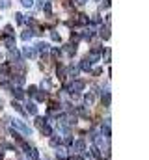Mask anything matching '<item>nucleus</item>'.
Listing matches in <instances>:
<instances>
[{
    "mask_svg": "<svg viewBox=\"0 0 149 160\" xmlns=\"http://www.w3.org/2000/svg\"><path fill=\"white\" fill-rule=\"evenodd\" d=\"M58 143H60V138H56V136L50 138V145H58Z\"/></svg>",
    "mask_w": 149,
    "mask_h": 160,
    "instance_id": "obj_24",
    "label": "nucleus"
},
{
    "mask_svg": "<svg viewBox=\"0 0 149 160\" xmlns=\"http://www.w3.org/2000/svg\"><path fill=\"white\" fill-rule=\"evenodd\" d=\"M105 6L108 8V6H110V0H105Z\"/></svg>",
    "mask_w": 149,
    "mask_h": 160,
    "instance_id": "obj_29",
    "label": "nucleus"
},
{
    "mask_svg": "<svg viewBox=\"0 0 149 160\" xmlns=\"http://www.w3.org/2000/svg\"><path fill=\"white\" fill-rule=\"evenodd\" d=\"M6 34L11 36V34H13V28H11V26H6Z\"/></svg>",
    "mask_w": 149,
    "mask_h": 160,
    "instance_id": "obj_27",
    "label": "nucleus"
},
{
    "mask_svg": "<svg viewBox=\"0 0 149 160\" xmlns=\"http://www.w3.org/2000/svg\"><path fill=\"white\" fill-rule=\"evenodd\" d=\"M26 112H30L32 116H36L37 114V106L34 104V102H28V104H26Z\"/></svg>",
    "mask_w": 149,
    "mask_h": 160,
    "instance_id": "obj_8",
    "label": "nucleus"
},
{
    "mask_svg": "<svg viewBox=\"0 0 149 160\" xmlns=\"http://www.w3.org/2000/svg\"><path fill=\"white\" fill-rule=\"evenodd\" d=\"M21 4H23L24 8H32V6H34V0H21Z\"/></svg>",
    "mask_w": 149,
    "mask_h": 160,
    "instance_id": "obj_18",
    "label": "nucleus"
},
{
    "mask_svg": "<svg viewBox=\"0 0 149 160\" xmlns=\"http://www.w3.org/2000/svg\"><path fill=\"white\" fill-rule=\"evenodd\" d=\"M84 147H86L84 140H78V142H74V149H76V151H84Z\"/></svg>",
    "mask_w": 149,
    "mask_h": 160,
    "instance_id": "obj_12",
    "label": "nucleus"
},
{
    "mask_svg": "<svg viewBox=\"0 0 149 160\" xmlns=\"http://www.w3.org/2000/svg\"><path fill=\"white\" fill-rule=\"evenodd\" d=\"M103 104H106V106L110 104V93H108V91H106V93H105V97H103Z\"/></svg>",
    "mask_w": 149,
    "mask_h": 160,
    "instance_id": "obj_17",
    "label": "nucleus"
},
{
    "mask_svg": "<svg viewBox=\"0 0 149 160\" xmlns=\"http://www.w3.org/2000/svg\"><path fill=\"white\" fill-rule=\"evenodd\" d=\"M0 8H2V9L9 8V0H0Z\"/></svg>",
    "mask_w": 149,
    "mask_h": 160,
    "instance_id": "obj_21",
    "label": "nucleus"
},
{
    "mask_svg": "<svg viewBox=\"0 0 149 160\" xmlns=\"http://www.w3.org/2000/svg\"><path fill=\"white\" fill-rule=\"evenodd\" d=\"M36 99L37 101H45V99H47V93H43V91H36Z\"/></svg>",
    "mask_w": 149,
    "mask_h": 160,
    "instance_id": "obj_15",
    "label": "nucleus"
},
{
    "mask_svg": "<svg viewBox=\"0 0 149 160\" xmlns=\"http://www.w3.org/2000/svg\"><path fill=\"white\" fill-rule=\"evenodd\" d=\"M73 160H82V158H80V157H74V158Z\"/></svg>",
    "mask_w": 149,
    "mask_h": 160,
    "instance_id": "obj_30",
    "label": "nucleus"
},
{
    "mask_svg": "<svg viewBox=\"0 0 149 160\" xmlns=\"http://www.w3.org/2000/svg\"><path fill=\"white\" fill-rule=\"evenodd\" d=\"M60 56V50L58 48H52V58H58Z\"/></svg>",
    "mask_w": 149,
    "mask_h": 160,
    "instance_id": "obj_26",
    "label": "nucleus"
},
{
    "mask_svg": "<svg viewBox=\"0 0 149 160\" xmlns=\"http://www.w3.org/2000/svg\"><path fill=\"white\" fill-rule=\"evenodd\" d=\"M50 38H52V41H60V34L52 30V32H50Z\"/></svg>",
    "mask_w": 149,
    "mask_h": 160,
    "instance_id": "obj_19",
    "label": "nucleus"
},
{
    "mask_svg": "<svg viewBox=\"0 0 149 160\" xmlns=\"http://www.w3.org/2000/svg\"><path fill=\"white\" fill-rule=\"evenodd\" d=\"M80 67H82V69H84V71H90V69H91V62H90V60H88V58H86V60H84V62H82V63H80Z\"/></svg>",
    "mask_w": 149,
    "mask_h": 160,
    "instance_id": "obj_11",
    "label": "nucleus"
},
{
    "mask_svg": "<svg viewBox=\"0 0 149 160\" xmlns=\"http://www.w3.org/2000/svg\"><path fill=\"white\" fill-rule=\"evenodd\" d=\"M39 130H41V134H43V136H50V134H52V128L47 125V121H45V123L39 127Z\"/></svg>",
    "mask_w": 149,
    "mask_h": 160,
    "instance_id": "obj_3",
    "label": "nucleus"
},
{
    "mask_svg": "<svg viewBox=\"0 0 149 160\" xmlns=\"http://www.w3.org/2000/svg\"><path fill=\"white\" fill-rule=\"evenodd\" d=\"M13 108H15L17 112H21V114H24V110L21 108V104H19V102H15V101H13Z\"/></svg>",
    "mask_w": 149,
    "mask_h": 160,
    "instance_id": "obj_20",
    "label": "nucleus"
},
{
    "mask_svg": "<svg viewBox=\"0 0 149 160\" xmlns=\"http://www.w3.org/2000/svg\"><path fill=\"white\" fill-rule=\"evenodd\" d=\"M0 106H2V99H0Z\"/></svg>",
    "mask_w": 149,
    "mask_h": 160,
    "instance_id": "obj_31",
    "label": "nucleus"
},
{
    "mask_svg": "<svg viewBox=\"0 0 149 160\" xmlns=\"http://www.w3.org/2000/svg\"><path fill=\"white\" fill-rule=\"evenodd\" d=\"M64 157H65V149L58 147V158H64Z\"/></svg>",
    "mask_w": 149,
    "mask_h": 160,
    "instance_id": "obj_23",
    "label": "nucleus"
},
{
    "mask_svg": "<svg viewBox=\"0 0 149 160\" xmlns=\"http://www.w3.org/2000/svg\"><path fill=\"white\" fill-rule=\"evenodd\" d=\"M23 52H24L26 58H34V56H36V48H32V47H24Z\"/></svg>",
    "mask_w": 149,
    "mask_h": 160,
    "instance_id": "obj_6",
    "label": "nucleus"
},
{
    "mask_svg": "<svg viewBox=\"0 0 149 160\" xmlns=\"http://www.w3.org/2000/svg\"><path fill=\"white\" fill-rule=\"evenodd\" d=\"M62 50H64V52H65L67 56H73L74 52H76V47H73V45H65V47H64Z\"/></svg>",
    "mask_w": 149,
    "mask_h": 160,
    "instance_id": "obj_5",
    "label": "nucleus"
},
{
    "mask_svg": "<svg viewBox=\"0 0 149 160\" xmlns=\"http://www.w3.org/2000/svg\"><path fill=\"white\" fill-rule=\"evenodd\" d=\"M11 93L15 95V99H23V97H24V93H23V89H21V88H13V89H11Z\"/></svg>",
    "mask_w": 149,
    "mask_h": 160,
    "instance_id": "obj_9",
    "label": "nucleus"
},
{
    "mask_svg": "<svg viewBox=\"0 0 149 160\" xmlns=\"http://www.w3.org/2000/svg\"><path fill=\"white\" fill-rule=\"evenodd\" d=\"M9 60L15 62V63H19V52L15 48H9Z\"/></svg>",
    "mask_w": 149,
    "mask_h": 160,
    "instance_id": "obj_7",
    "label": "nucleus"
},
{
    "mask_svg": "<svg viewBox=\"0 0 149 160\" xmlns=\"http://www.w3.org/2000/svg\"><path fill=\"white\" fill-rule=\"evenodd\" d=\"M32 36H34V32H30V30H28V32H24L21 38H23V41H28V39H32Z\"/></svg>",
    "mask_w": 149,
    "mask_h": 160,
    "instance_id": "obj_14",
    "label": "nucleus"
},
{
    "mask_svg": "<svg viewBox=\"0 0 149 160\" xmlns=\"http://www.w3.org/2000/svg\"><path fill=\"white\" fill-rule=\"evenodd\" d=\"M4 43H6V47H8V48H15V39H13L11 36H8V38L4 39Z\"/></svg>",
    "mask_w": 149,
    "mask_h": 160,
    "instance_id": "obj_10",
    "label": "nucleus"
},
{
    "mask_svg": "<svg viewBox=\"0 0 149 160\" xmlns=\"http://www.w3.org/2000/svg\"><path fill=\"white\" fill-rule=\"evenodd\" d=\"M36 91H37V88H36V86H30V89H28V93H30V95H36Z\"/></svg>",
    "mask_w": 149,
    "mask_h": 160,
    "instance_id": "obj_25",
    "label": "nucleus"
},
{
    "mask_svg": "<svg viewBox=\"0 0 149 160\" xmlns=\"http://www.w3.org/2000/svg\"><path fill=\"white\" fill-rule=\"evenodd\" d=\"M36 48L39 50V52H49V48H50V45L49 43H45V41H39L36 45Z\"/></svg>",
    "mask_w": 149,
    "mask_h": 160,
    "instance_id": "obj_4",
    "label": "nucleus"
},
{
    "mask_svg": "<svg viewBox=\"0 0 149 160\" xmlns=\"http://www.w3.org/2000/svg\"><path fill=\"white\" fill-rule=\"evenodd\" d=\"M74 2H76V4H78V6H84V4H86V2H88V0H74Z\"/></svg>",
    "mask_w": 149,
    "mask_h": 160,
    "instance_id": "obj_28",
    "label": "nucleus"
},
{
    "mask_svg": "<svg viewBox=\"0 0 149 160\" xmlns=\"http://www.w3.org/2000/svg\"><path fill=\"white\" fill-rule=\"evenodd\" d=\"M13 127H15V128H19V130H21V132H24V134H30V132H32V130H30V128L23 123V121H19V119L13 121Z\"/></svg>",
    "mask_w": 149,
    "mask_h": 160,
    "instance_id": "obj_2",
    "label": "nucleus"
},
{
    "mask_svg": "<svg viewBox=\"0 0 149 160\" xmlns=\"http://www.w3.org/2000/svg\"><path fill=\"white\" fill-rule=\"evenodd\" d=\"M84 101H86V104H91V102H93V95H86Z\"/></svg>",
    "mask_w": 149,
    "mask_h": 160,
    "instance_id": "obj_22",
    "label": "nucleus"
},
{
    "mask_svg": "<svg viewBox=\"0 0 149 160\" xmlns=\"http://www.w3.org/2000/svg\"><path fill=\"white\" fill-rule=\"evenodd\" d=\"M24 15H21V13H15V21H17V24H23L24 22V19H23Z\"/></svg>",
    "mask_w": 149,
    "mask_h": 160,
    "instance_id": "obj_16",
    "label": "nucleus"
},
{
    "mask_svg": "<svg viewBox=\"0 0 149 160\" xmlns=\"http://www.w3.org/2000/svg\"><path fill=\"white\" fill-rule=\"evenodd\" d=\"M82 89H84V82H82V80H74L73 84L69 86V91H71L73 95H74V93H80Z\"/></svg>",
    "mask_w": 149,
    "mask_h": 160,
    "instance_id": "obj_1",
    "label": "nucleus"
},
{
    "mask_svg": "<svg viewBox=\"0 0 149 160\" xmlns=\"http://www.w3.org/2000/svg\"><path fill=\"white\" fill-rule=\"evenodd\" d=\"M101 38H105V39H108V38H110V32H108V26H106V28H105V26L101 28Z\"/></svg>",
    "mask_w": 149,
    "mask_h": 160,
    "instance_id": "obj_13",
    "label": "nucleus"
}]
</instances>
